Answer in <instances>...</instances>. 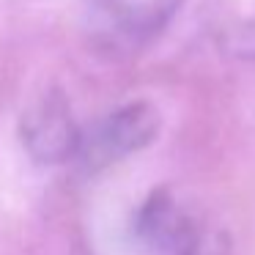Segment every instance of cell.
Instances as JSON below:
<instances>
[{"label": "cell", "instance_id": "obj_1", "mask_svg": "<svg viewBox=\"0 0 255 255\" xmlns=\"http://www.w3.org/2000/svg\"><path fill=\"white\" fill-rule=\"evenodd\" d=\"M159 124H162V118L154 105L132 102V105L116 110L113 116H107L91 132V137L83 134L77 156L91 170L107 167L113 162L124 159V156L154 143L156 134H159Z\"/></svg>", "mask_w": 255, "mask_h": 255}, {"label": "cell", "instance_id": "obj_3", "mask_svg": "<svg viewBox=\"0 0 255 255\" xmlns=\"http://www.w3.org/2000/svg\"><path fill=\"white\" fill-rule=\"evenodd\" d=\"M134 233L154 255H195L200 233L167 189H154L134 217Z\"/></svg>", "mask_w": 255, "mask_h": 255}, {"label": "cell", "instance_id": "obj_5", "mask_svg": "<svg viewBox=\"0 0 255 255\" xmlns=\"http://www.w3.org/2000/svg\"><path fill=\"white\" fill-rule=\"evenodd\" d=\"M231 50L236 52V55L255 58V22L247 25V28L233 30V36H231Z\"/></svg>", "mask_w": 255, "mask_h": 255}, {"label": "cell", "instance_id": "obj_4", "mask_svg": "<svg viewBox=\"0 0 255 255\" xmlns=\"http://www.w3.org/2000/svg\"><path fill=\"white\" fill-rule=\"evenodd\" d=\"M184 0H102L107 19L121 36L148 41L173 22Z\"/></svg>", "mask_w": 255, "mask_h": 255}, {"label": "cell", "instance_id": "obj_2", "mask_svg": "<svg viewBox=\"0 0 255 255\" xmlns=\"http://www.w3.org/2000/svg\"><path fill=\"white\" fill-rule=\"evenodd\" d=\"M83 132L61 94L41 96L22 116V143L36 162L58 165L77 156Z\"/></svg>", "mask_w": 255, "mask_h": 255}]
</instances>
